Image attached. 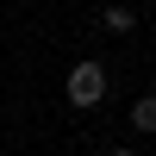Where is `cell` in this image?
Segmentation results:
<instances>
[{
  "instance_id": "cell-2",
  "label": "cell",
  "mask_w": 156,
  "mask_h": 156,
  "mask_svg": "<svg viewBox=\"0 0 156 156\" xmlns=\"http://www.w3.org/2000/svg\"><path fill=\"white\" fill-rule=\"evenodd\" d=\"M131 125H137V131H156V94L131 100Z\"/></svg>"
},
{
  "instance_id": "cell-4",
  "label": "cell",
  "mask_w": 156,
  "mask_h": 156,
  "mask_svg": "<svg viewBox=\"0 0 156 156\" xmlns=\"http://www.w3.org/2000/svg\"><path fill=\"white\" fill-rule=\"evenodd\" d=\"M112 156H137V150H112Z\"/></svg>"
},
{
  "instance_id": "cell-3",
  "label": "cell",
  "mask_w": 156,
  "mask_h": 156,
  "mask_svg": "<svg viewBox=\"0 0 156 156\" xmlns=\"http://www.w3.org/2000/svg\"><path fill=\"white\" fill-rule=\"evenodd\" d=\"M137 25V12H125V6H106V31H131Z\"/></svg>"
},
{
  "instance_id": "cell-1",
  "label": "cell",
  "mask_w": 156,
  "mask_h": 156,
  "mask_svg": "<svg viewBox=\"0 0 156 156\" xmlns=\"http://www.w3.org/2000/svg\"><path fill=\"white\" fill-rule=\"evenodd\" d=\"M69 100L75 106H100V100H106V69H100V62H75L69 69Z\"/></svg>"
}]
</instances>
